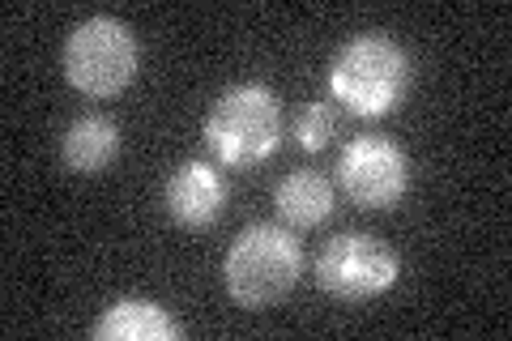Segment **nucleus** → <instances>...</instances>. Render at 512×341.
I'll return each instance as SVG.
<instances>
[{
  "instance_id": "1",
  "label": "nucleus",
  "mask_w": 512,
  "mask_h": 341,
  "mask_svg": "<svg viewBox=\"0 0 512 341\" xmlns=\"http://www.w3.org/2000/svg\"><path fill=\"white\" fill-rule=\"evenodd\" d=\"M410 81H414V64L406 47L393 35H380V30H363V35L346 39L329 60L333 103H342L359 120L393 116L406 103Z\"/></svg>"
},
{
  "instance_id": "2",
  "label": "nucleus",
  "mask_w": 512,
  "mask_h": 341,
  "mask_svg": "<svg viewBox=\"0 0 512 341\" xmlns=\"http://www.w3.org/2000/svg\"><path fill=\"white\" fill-rule=\"evenodd\" d=\"M299 273H303L299 239L286 226H269V222L244 226L231 239L227 256H222V286L248 312H265V307L282 303L299 286Z\"/></svg>"
},
{
  "instance_id": "3",
  "label": "nucleus",
  "mask_w": 512,
  "mask_h": 341,
  "mask_svg": "<svg viewBox=\"0 0 512 341\" xmlns=\"http://www.w3.org/2000/svg\"><path fill=\"white\" fill-rule=\"evenodd\" d=\"M282 99L261 81H239L222 90L205 116V145L222 167H256L282 145Z\"/></svg>"
},
{
  "instance_id": "4",
  "label": "nucleus",
  "mask_w": 512,
  "mask_h": 341,
  "mask_svg": "<svg viewBox=\"0 0 512 341\" xmlns=\"http://www.w3.org/2000/svg\"><path fill=\"white\" fill-rule=\"evenodd\" d=\"M64 81L86 99H116L141 69V43L120 18H86L64 39Z\"/></svg>"
},
{
  "instance_id": "5",
  "label": "nucleus",
  "mask_w": 512,
  "mask_h": 341,
  "mask_svg": "<svg viewBox=\"0 0 512 341\" xmlns=\"http://www.w3.org/2000/svg\"><path fill=\"white\" fill-rule=\"evenodd\" d=\"M402 278V256L367 231H342L316 256V286L338 303H367Z\"/></svg>"
},
{
  "instance_id": "6",
  "label": "nucleus",
  "mask_w": 512,
  "mask_h": 341,
  "mask_svg": "<svg viewBox=\"0 0 512 341\" xmlns=\"http://www.w3.org/2000/svg\"><path fill=\"white\" fill-rule=\"evenodd\" d=\"M338 184L359 209H397L410 188V158L380 133L355 137L338 154Z\"/></svg>"
},
{
  "instance_id": "7",
  "label": "nucleus",
  "mask_w": 512,
  "mask_h": 341,
  "mask_svg": "<svg viewBox=\"0 0 512 341\" xmlns=\"http://www.w3.org/2000/svg\"><path fill=\"white\" fill-rule=\"evenodd\" d=\"M231 188L222 180L218 162H205V158H188L180 162L171 175H167V188H163V205L175 226L184 231H210V226L222 218L227 209Z\"/></svg>"
},
{
  "instance_id": "8",
  "label": "nucleus",
  "mask_w": 512,
  "mask_h": 341,
  "mask_svg": "<svg viewBox=\"0 0 512 341\" xmlns=\"http://www.w3.org/2000/svg\"><path fill=\"white\" fill-rule=\"evenodd\" d=\"M120 124L103 116V111H86L77 116L60 137V158L73 175H103L111 162L120 158Z\"/></svg>"
},
{
  "instance_id": "9",
  "label": "nucleus",
  "mask_w": 512,
  "mask_h": 341,
  "mask_svg": "<svg viewBox=\"0 0 512 341\" xmlns=\"http://www.w3.org/2000/svg\"><path fill=\"white\" fill-rule=\"evenodd\" d=\"M99 341H175L180 320L154 299H116L107 312L94 320Z\"/></svg>"
},
{
  "instance_id": "10",
  "label": "nucleus",
  "mask_w": 512,
  "mask_h": 341,
  "mask_svg": "<svg viewBox=\"0 0 512 341\" xmlns=\"http://www.w3.org/2000/svg\"><path fill=\"white\" fill-rule=\"evenodd\" d=\"M274 209L286 226H299V231H312V226L333 218V184L320 171H291L286 180H278L274 188Z\"/></svg>"
},
{
  "instance_id": "11",
  "label": "nucleus",
  "mask_w": 512,
  "mask_h": 341,
  "mask_svg": "<svg viewBox=\"0 0 512 341\" xmlns=\"http://www.w3.org/2000/svg\"><path fill=\"white\" fill-rule=\"evenodd\" d=\"M291 137L303 154H320L325 145L338 137V111H333V103L325 99H312V103H303L295 111V120H291Z\"/></svg>"
}]
</instances>
